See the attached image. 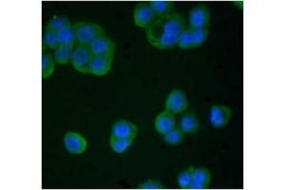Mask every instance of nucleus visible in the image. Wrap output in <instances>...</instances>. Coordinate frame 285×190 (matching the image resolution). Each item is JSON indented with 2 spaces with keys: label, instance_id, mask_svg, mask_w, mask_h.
Segmentation results:
<instances>
[{
  "label": "nucleus",
  "instance_id": "aec40b11",
  "mask_svg": "<svg viewBox=\"0 0 285 190\" xmlns=\"http://www.w3.org/2000/svg\"><path fill=\"white\" fill-rule=\"evenodd\" d=\"M192 182L203 185L208 188L211 182L210 171L207 168H193Z\"/></svg>",
  "mask_w": 285,
  "mask_h": 190
},
{
  "label": "nucleus",
  "instance_id": "7ed1b4c3",
  "mask_svg": "<svg viewBox=\"0 0 285 190\" xmlns=\"http://www.w3.org/2000/svg\"><path fill=\"white\" fill-rule=\"evenodd\" d=\"M158 17L159 16L156 15L149 2L146 1L138 3L133 11L134 23L141 29L147 30V28L154 23Z\"/></svg>",
  "mask_w": 285,
  "mask_h": 190
},
{
  "label": "nucleus",
  "instance_id": "4468645a",
  "mask_svg": "<svg viewBox=\"0 0 285 190\" xmlns=\"http://www.w3.org/2000/svg\"><path fill=\"white\" fill-rule=\"evenodd\" d=\"M74 47L69 46H59L54 51V59L55 63L59 65H66L71 61V56Z\"/></svg>",
  "mask_w": 285,
  "mask_h": 190
},
{
  "label": "nucleus",
  "instance_id": "5701e85b",
  "mask_svg": "<svg viewBox=\"0 0 285 190\" xmlns=\"http://www.w3.org/2000/svg\"><path fill=\"white\" fill-rule=\"evenodd\" d=\"M60 45H59V41H58L57 32L45 29V32L43 34V47L49 48L50 50L54 51Z\"/></svg>",
  "mask_w": 285,
  "mask_h": 190
},
{
  "label": "nucleus",
  "instance_id": "4be33fe9",
  "mask_svg": "<svg viewBox=\"0 0 285 190\" xmlns=\"http://www.w3.org/2000/svg\"><path fill=\"white\" fill-rule=\"evenodd\" d=\"M177 45L181 49H193L192 29L186 27L183 32L180 34L178 39Z\"/></svg>",
  "mask_w": 285,
  "mask_h": 190
},
{
  "label": "nucleus",
  "instance_id": "f3484780",
  "mask_svg": "<svg viewBox=\"0 0 285 190\" xmlns=\"http://www.w3.org/2000/svg\"><path fill=\"white\" fill-rule=\"evenodd\" d=\"M59 45L61 46H69V47H74L76 45V38H75V33L73 31L72 25L70 27H68L60 32H57Z\"/></svg>",
  "mask_w": 285,
  "mask_h": 190
},
{
  "label": "nucleus",
  "instance_id": "9d476101",
  "mask_svg": "<svg viewBox=\"0 0 285 190\" xmlns=\"http://www.w3.org/2000/svg\"><path fill=\"white\" fill-rule=\"evenodd\" d=\"M231 114V110L228 107L216 105L213 106L210 110L209 120L213 127H223L229 123Z\"/></svg>",
  "mask_w": 285,
  "mask_h": 190
},
{
  "label": "nucleus",
  "instance_id": "20e7f679",
  "mask_svg": "<svg viewBox=\"0 0 285 190\" xmlns=\"http://www.w3.org/2000/svg\"><path fill=\"white\" fill-rule=\"evenodd\" d=\"M93 54L89 46L75 45L72 56H71V64L72 67L80 73H89L90 65L93 59Z\"/></svg>",
  "mask_w": 285,
  "mask_h": 190
},
{
  "label": "nucleus",
  "instance_id": "0eeeda50",
  "mask_svg": "<svg viewBox=\"0 0 285 190\" xmlns=\"http://www.w3.org/2000/svg\"><path fill=\"white\" fill-rule=\"evenodd\" d=\"M188 107V100L182 89H173L166 100V108L168 111L178 114L186 111Z\"/></svg>",
  "mask_w": 285,
  "mask_h": 190
},
{
  "label": "nucleus",
  "instance_id": "423d86ee",
  "mask_svg": "<svg viewBox=\"0 0 285 190\" xmlns=\"http://www.w3.org/2000/svg\"><path fill=\"white\" fill-rule=\"evenodd\" d=\"M89 47L93 56H114L116 44L105 34L97 37Z\"/></svg>",
  "mask_w": 285,
  "mask_h": 190
},
{
  "label": "nucleus",
  "instance_id": "f03ea898",
  "mask_svg": "<svg viewBox=\"0 0 285 190\" xmlns=\"http://www.w3.org/2000/svg\"><path fill=\"white\" fill-rule=\"evenodd\" d=\"M75 33L76 45L90 46L97 37L105 35V30L99 24L80 21L72 25Z\"/></svg>",
  "mask_w": 285,
  "mask_h": 190
},
{
  "label": "nucleus",
  "instance_id": "b1692460",
  "mask_svg": "<svg viewBox=\"0 0 285 190\" xmlns=\"http://www.w3.org/2000/svg\"><path fill=\"white\" fill-rule=\"evenodd\" d=\"M184 135L185 133L177 127L172 128L168 133L164 135V139L166 142L170 145H178L181 144L184 140Z\"/></svg>",
  "mask_w": 285,
  "mask_h": 190
},
{
  "label": "nucleus",
  "instance_id": "ddd939ff",
  "mask_svg": "<svg viewBox=\"0 0 285 190\" xmlns=\"http://www.w3.org/2000/svg\"><path fill=\"white\" fill-rule=\"evenodd\" d=\"M199 121L193 113H187L184 115L180 121V129L185 134H193L199 129Z\"/></svg>",
  "mask_w": 285,
  "mask_h": 190
},
{
  "label": "nucleus",
  "instance_id": "dca6fc26",
  "mask_svg": "<svg viewBox=\"0 0 285 190\" xmlns=\"http://www.w3.org/2000/svg\"><path fill=\"white\" fill-rule=\"evenodd\" d=\"M55 70V61L54 56L43 50L42 53V78L47 79L54 74Z\"/></svg>",
  "mask_w": 285,
  "mask_h": 190
},
{
  "label": "nucleus",
  "instance_id": "393cba45",
  "mask_svg": "<svg viewBox=\"0 0 285 190\" xmlns=\"http://www.w3.org/2000/svg\"><path fill=\"white\" fill-rule=\"evenodd\" d=\"M208 29L192 30L193 48L200 47L208 38Z\"/></svg>",
  "mask_w": 285,
  "mask_h": 190
},
{
  "label": "nucleus",
  "instance_id": "412c9836",
  "mask_svg": "<svg viewBox=\"0 0 285 190\" xmlns=\"http://www.w3.org/2000/svg\"><path fill=\"white\" fill-rule=\"evenodd\" d=\"M193 166H189L178 175L177 182L180 188L189 189V186L192 182Z\"/></svg>",
  "mask_w": 285,
  "mask_h": 190
},
{
  "label": "nucleus",
  "instance_id": "1a4fd4ad",
  "mask_svg": "<svg viewBox=\"0 0 285 190\" xmlns=\"http://www.w3.org/2000/svg\"><path fill=\"white\" fill-rule=\"evenodd\" d=\"M138 133V127L128 120L117 121L111 128V136L117 138H131L134 140Z\"/></svg>",
  "mask_w": 285,
  "mask_h": 190
},
{
  "label": "nucleus",
  "instance_id": "9b49d317",
  "mask_svg": "<svg viewBox=\"0 0 285 190\" xmlns=\"http://www.w3.org/2000/svg\"><path fill=\"white\" fill-rule=\"evenodd\" d=\"M113 63V56H93L89 73L97 76L108 74Z\"/></svg>",
  "mask_w": 285,
  "mask_h": 190
},
{
  "label": "nucleus",
  "instance_id": "f8f14e48",
  "mask_svg": "<svg viewBox=\"0 0 285 190\" xmlns=\"http://www.w3.org/2000/svg\"><path fill=\"white\" fill-rule=\"evenodd\" d=\"M175 125H176L175 115L174 113L170 112L168 110L161 112L155 120V128L159 133L162 135L168 133L172 128H174Z\"/></svg>",
  "mask_w": 285,
  "mask_h": 190
},
{
  "label": "nucleus",
  "instance_id": "a878e982",
  "mask_svg": "<svg viewBox=\"0 0 285 190\" xmlns=\"http://www.w3.org/2000/svg\"><path fill=\"white\" fill-rule=\"evenodd\" d=\"M140 189H164L165 186L162 182L156 179H148L146 182H142L139 184Z\"/></svg>",
  "mask_w": 285,
  "mask_h": 190
},
{
  "label": "nucleus",
  "instance_id": "6ab92c4d",
  "mask_svg": "<svg viewBox=\"0 0 285 190\" xmlns=\"http://www.w3.org/2000/svg\"><path fill=\"white\" fill-rule=\"evenodd\" d=\"M71 23L68 17L66 16H54L48 24H47V30H51L55 32H60L62 30L70 27Z\"/></svg>",
  "mask_w": 285,
  "mask_h": 190
},
{
  "label": "nucleus",
  "instance_id": "f257e3e1",
  "mask_svg": "<svg viewBox=\"0 0 285 190\" xmlns=\"http://www.w3.org/2000/svg\"><path fill=\"white\" fill-rule=\"evenodd\" d=\"M186 27L185 17L181 14L173 13L169 16H159L146 30L147 41L156 49L172 48L177 45L179 36Z\"/></svg>",
  "mask_w": 285,
  "mask_h": 190
},
{
  "label": "nucleus",
  "instance_id": "2eb2a0df",
  "mask_svg": "<svg viewBox=\"0 0 285 190\" xmlns=\"http://www.w3.org/2000/svg\"><path fill=\"white\" fill-rule=\"evenodd\" d=\"M149 4L158 16L171 15L175 8V3L172 1H149Z\"/></svg>",
  "mask_w": 285,
  "mask_h": 190
},
{
  "label": "nucleus",
  "instance_id": "6e6552de",
  "mask_svg": "<svg viewBox=\"0 0 285 190\" xmlns=\"http://www.w3.org/2000/svg\"><path fill=\"white\" fill-rule=\"evenodd\" d=\"M64 146L67 151L71 154H82L88 148L85 137L77 132H68L64 136Z\"/></svg>",
  "mask_w": 285,
  "mask_h": 190
},
{
  "label": "nucleus",
  "instance_id": "39448f33",
  "mask_svg": "<svg viewBox=\"0 0 285 190\" xmlns=\"http://www.w3.org/2000/svg\"><path fill=\"white\" fill-rule=\"evenodd\" d=\"M209 20H210V13L208 7L205 5H199L194 7L189 13L188 27L192 30L208 29Z\"/></svg>",
  "mask_w": 285,
  "mask_h": 190
},
{
  "label": "nucleus",
  "instance_id": "a211bd4d",
  "mask_svg": "<svg viewBox=\"0 0 285 190\" xmlns=\"http://www.w3.org/2000/svg\"><path fill=\"white\" fill-rule=\"evenodd\" d=\"M110 148L116 153H125L131 149L133 139L131 138H117L110 136Z\"/></svg>",
  "mask_w": 285,
  "mask_h": 190
}]
</instances>
